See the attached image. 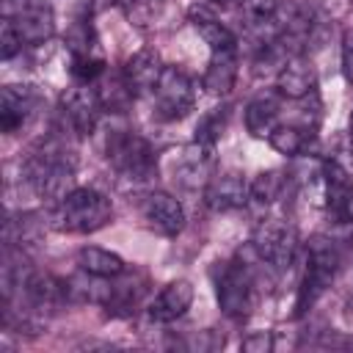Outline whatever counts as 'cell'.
<instances>
[{
  "label": "cell",
  "instance_id": "cell-1",
  "mask_svg": "<svg viewBox=\"0 0 353 353\" xmlns=\"http://www.w3.org/2000/svg\"><path fill=\"white\" fill-rule=\"evenodd\" d=\"M25 179L36 196L47 201H61L74 190V154L63 146L61 138H44L25 160Z\"/></svg>",
  "mask_w": 353,
  "mask_h": 353
},
{
  "label": "cell",
  "instance_id": "cell-2",
  "mask_svg": "<svg viewBox=\"0 0 353 353\" xmlns=\"http://www.w3.org/2000/svg\"><path fill=\"white\" fill-rule=\"evenodd\" d=\"M339 265H342V256H339V248L331 237H325V234L309 237V243H306V270H303V279H301V287H298V295H295V317L306 314L320 301V295L334 284V279L339 273Z\"/></svg>",
  "mask_w": 353,
  "mask_h": 353
},
{
  "label": "cell",
  "instance_id": "cell-3",
  "mask_svg": "<svg viewBox=\"0 0 353 353\" xmlns=\"http://www.w3.org/2000/svg\"><path fill=\"white\" fill-rule=\"evenodd\" d=\"M110 218H113L110 199L102 196L99 190H91V188H74L52 210V226L58 232H72V234L97 232Z\"/></svg>",
  "mask_w": 353,
  "mask_h": 353
},
{
  "label": "cell",
  "instance_id": "cell-4",
  "mask_svg": "<svg viewBox=\"0 0 353 353\" xmlns=\"http://www.w3.org/2000/svg\"><path fill=\"white\" fill-rule=\"evenodd\" d=\"M108 160L116 168L121 185L130 182L132 188H143L157 176L154 149L138 132H127V130L113 132L108 138Z\"/></svg>",
  "mask_w": 353,
  "mask_h": 353
},
{
  "label": "cell",
  "instance_id": "cell-5",
  "mask_svg": "<svg viewBox=\"0 0 353 353\" xmlns=\"http://www.w3.org/2000/svg\"><path fill=\"white\" fill-rule=\"evenodd\" d=\"M251 248L273 270H290V265L295 259V251H298V232L287 221L268 218L254 229Z\"/></svg>",
  "mask_w": 353,
  "mask_h": 353
},
{
  "label": "cell",
  "instance_id": "cell-6",
  "mask_svg": "<svg viewBox=\"0 0 353 353\" xmlns=\"http://www.w3.org/2000/svg\"><path fill=\"white\" fill-rule=\"evenodd\" d=\"M218 306L226 317L243 320L254 306V273L245 262H226L215 281Z\"/></svg>",
  "mask_w": 353,
  "mask_h": 353
},
{
  "label": "cell",
  "instance_id": "cell-7",
  "mask_svg": "<svg viewBox=\"0 0 353 353\" xmlns=\"http://www.w3.org/2000/svg\"><path fill=\"white\" fill-rule=\"evenodd\" d=\"M154 116L160 121H179L185 119L190 110H193V102H196V91H193V83L190 77L176 69V66H165L157 85H154Z\"/></svg>",
  "mask_w": 353,
  "mask_h": 353
},
{
  "label": "cell",
  "instance_id": "cell-8",
  "mask_svg": "<svg viewBox=\"0 0 353 353\" xmlns=\"http://www.w3.org/2000/svg\"><path fill=\"white\" fill-rule=\"evenodd\" d=\"M61 110H63V119L69 121V130L77 138H88L97 130L105 108L99 102L97 88H88V83H80L61 97Z\"/></svg>",
  "mask_w": 353,
  "mask_h": 353
},
{
  "label": "cell",
  "instance_id": "cell-9",
  "mask_svg": "<svg viewBox=\"0 0 353 353\" xmlns=\"http://www.w3.org/2000/svg\"><path fill=\"white\" fill-rule=\"evenodd\" d=\"M323 185H325V210L336 223L353 218V176L339 160H323Z\"/></svg>",
  "mask_w": 353,
  "mask_h": 353
},
{
  "label": "cell",
  "instance_id": "cell-10",
  "mask_svg": "<svg viewBox=\"0 0 353 353\" xmlns=\"http://www.w3.org/2000/svg\"><path fill=\"white\" fill-rule=\"evenodd\" d=\"M248 199H251V185L237 171L212 174L210 182L204 185V204L215 212L240 210V207H245Z\"/></svg>",
  "mask_w": 353,
  "mask_h": 353
},
{
  "label": "cell",
  "instance_id": "cell-11",
  "mask_svg": "<svg viewBox=\"0 0 353 353\" xmlns=\"http://www.w3.org/2000/svg\"><path fill=\"white\" fill-rule=\"evenodd\" d=\"M8 17L14 19L25 44H44L55 33V14L47 0H22Z\"/></svg>",
  "mask_w": 353,
  "mask_h": 353
},
{
  "label": "cell",
  "instance_id": "cell-12",
  "mask_svg": "<svg viewBox=\"0 0 353 353\" xmlns=\"http://www.w3.org/2000/svg\"><path fill=\"white\" fill-rule=\"evenodd\" d=\"M212 165H215V154L212 146L204 143H188L179 149V154L174 157L171 168H174V179L182 182L185 188H199L207 185L212 176Z\"/></svg>",
  "mask_w": 353,
  "mask_h": 353
},
{
  "label": "cell",
  "instance_id": "cell-13",
  "mask_svg": "<svg viewBox=\"0 0 353 353\" xmlns=\"http://www.w3.org/2000/svg\"><path fill=\"white\" fill-rule=\"evenodd\" d=\"M143 221L157 234L176 237L185 229V210H182V204L174 196H168L163 190H154L143 201Z\"/></svg>",
  "mask_w": 353,
  "mask_h": 353
},
{
  "label": "cell",
  "instance_id": "cell-14",
  "mask_svg": "<svg viewBox=\"0 0 353 353\" xmlns=\"http://www.w3.org/2000/svg\"><path fill=\"white\" fill-rule=\"evenodd\" d=\"M317 88V72L309 58L290 55L276 72V91L287 99H306Z\"/></svg>",
  "mask_w": 353,
  "mask_h": 353
},
{
  "label": "cell",
  "instance_id": "cell-15",
  "mask_svg": "<svg viewBox=\"0 0 353 353\" xmlns=\"http://www.w3.org/2000/svg\"><path fill=\"white\" fill-rule=\"evenodd\" d=\"M39 94L33 85H3L0 88V130L17 132L36 110Z\"/></svg>",
  "mask_w": 353,
  "mask_h": 353
},
{
  "label": "cell",
  "instance_id": "cell-16",
  "mask_svg": "<svg viewBox=\"0 0 353 353\" xmlns=\"http://www.w3.org/2000/svg\"><path fill=\"white\" fill-rule=\"evenodd\" d=\"M193 303V284L188 279H176L171 284H165L157 298L149 303V317L154 323H174L179 320Z\"/></svg>",
  "mask_w": 353,
  "mask_h": 353
},
{
  "label": "cell",
  "instance_id": "cell-17",
  "mask_svg": "<svg viewBox=\"0 0 353 353\" xmlns=\"http://www.w3.org/2000/svg\"><path fill=\"white\" fill-rule=\"evenodd\" d=\"M163 69H165V66L160 63V55H157L154 50L143 47V50H138L135 55H130V58L124 61L121 74H124V80L130 83V88L135 91V97H138V94L154 91V85H157Z\"/></svg>",
  "mask_w": 353,
  "mask_h": 353
},
{
  "label": "cell",
  "instance_id": "cell-18",
  "mask_svg": "<svg viewBox=\"0 0 353 353\" xmlns=\"http://www.w3.org/2000/svg\"><path fill=\"white\" fill-rule=\"evenodd\" d=\"M281 113V94L279 91H262L245 105V127L254 138H268L279 127Z\"/></svg>",
  "mask_w": 353,
  "mask_h": 353
},
{
  "label": "cell",
  "instance_id": "cell-19",
  "mask_svg": "<svg viewBox=\"0 0 353 353\" xmlns=\"http://www.w3.org/2000/svg\"><path fill=\"white\" fill-rule=\"evenodd\" d=\"M234 80H237V50H223V52H212L210 55V63L201 74V85L204 91L215 94V97H223L234 88Z\"/></svg>",
  "mask_w": 353,
  "mask_h": 353
},
{
  "label": "cell",
  "instance_id": "cell-20",
  "mask_svg": "<svg viewBox=\"0 0 353 353\" xmlns=\"http://www.w3.org/2000/svg\"><path fill=\"white\" fill-rule=\"evenodd\" d=\"M143 292H146L143 276L124 270L121 273V281L119 284H110V292H108V301H105L108 314H113V317H130L135 312V306L141 303Z\"/></svg>",
  "mask_w": 353,
  "mask_h": 353
},
{
  "label": "cell",
  "instance_id": "cell-21",
  "mask_svg": "<svg viewBox=\"0 0 353 353\" xmlns=\"http://www.w3.org/2000/svg\"><path fill=\"white\" fill-rule=\"evenodd\" d=\"M77 268L83 273H91L97 279H116L119 273L127 270L124 259L108 248H99V245H83L77 251Z\"/></svg>",
  "mask_w": 353,
  "mask_h": 353
},
{
  "label": "cell",
  "instance_id": "cell-22",
  "mask_svg": "<svg viewBox=\"0 0 353 353\" xmlns=\"http://www.w3.org/2000/svg\"><path fill=\"white\" fill-rule=\"evenodd\" d=\"M193 17V28L199 30V36L204 39V44L210 47V52H223V50H237V36L212 14L207 11H190Z\"/></svg>",
  "mask_w": 353,
  "mask_h": 353
},
{
  "label": "cell",
  "instance_id": "cell-23",
  "mask_svg": "<svg viewBox=\"0 0 353 353\" xmlns=\"http://www.w3.org/2000/svg\"><path fill=\"white\" fill-rule=\"evenodd\" d=\"M97 94H99L102 108L110 110V113H124V110L132 105V99H135V91L130 88V83L124 80L121 72L113 74V77H105V80L99 83Z\"/></svg>",
  "mask_w": 353,
  "mask_h": 353
},
{
  "label": "cell",
  "instance_id": "cell-24",
  "mask_svg": "<svg viewBox=\"0 0 353 353\" xmlns=\"http://www.w3.org/2000/svg\"><path fill=\"white\" fill-rule=\"evenodd\" d=\"M314 132L309 130V127H298V124H279L270 135H268V141H270V146L279 152V154H287V157H295V154H301L306 146H309V138H312Z\"/></svg>",
  "mask_w": 353,
  "mask_h": 353
},
{
  "label": "cell",
  "instance_id": "cell-25",
  "mask_svg": "<svg viewBox=\"0 0 353 353\" xmlns=\"http://www.w3.org/2000/svg\"><path fill=\"white\" fill-rule=\"evenodd\" d=\"M226 124H229V108H226V105L212 108V110H207V113L199 119L193 141H196V143H204V146H215L218 138L223 135Z\"/></svg>",
  "mask_w": 353,
  "mask_h": 353
},
{
  "label": "cell",
  "instance_id": "cell-26",
  "mask_svg": "<svg viewBox=\"0 0 353 353\" xmlns=\"http://www.w3.org/2000/svg\"><path fill=\"white\" fill-rule=\"evenodd\" d=\"M284 188H287V174L279 168H270L256 174V179L251 182V199H256L259 204H273L276 199H281Z\"/></svg>",
  "mask_w": 353,
  "mask_h": 353
},
{
  "label": "cell",
  "instance_id": "cell-27",
  "mask_svg": "<svg viewBox=\"0 0 353 353\" xmlns=\"http://www.w3.org/2000/svg\"><path fill=\"white\" fill-rule=\"evenodd\" d=\"M105 58L99 52H91V55H72V77L77 83H94L105 74Z\"/></svg>",
  "mask_w": 353,
  "mask_h": 353
},
{
  "label": "cell",
  "instance_id": "cell-28",
  "mask_svg": "<svg viewBox=\"0 0 353 353\" xmlns=\"http://www.w3.org/2000/svg\"><path fill=\"white\" fill-rule=\"evenodd\" d=\"M66 44H69L72 55H91V52H97V36H94L88 22L72 25V30L66 33Z\"/></svg>",
  "mask_w": 353,
  "mask_h": 353
},
{
  "label": "cell",
  "instance_id": "cell-29",
  "mask_svg": "<svg viewBox=\"0 0 353 353\" xmlns=\"http://www.w3.org/2000/svg\"><path fill=\"white\" fill-rule=\"evenodd\" d=\"M22 47H25V39L17 30L14 19L11 17H3V22H0V58L3 61H11Z\"/></svg>",
  "mask_w": 353,
  "mask_h": 353
},
{
  "label": "cell",
  "instance_id": "cell-30",
  "mask_svg": "<svg viewBox=\"0 0 353 353\" xmlns=\"http://www.w3.org/2000/svg\"><path fill=\"white\" fill-rule=\"evenodd\" d=\"M240 6L251 25H265L279 11V0H240Z\"/></svg>",
  "mask_w": 353,
  "mask_h": 353
},
{
  "label": "cell",
  "instance_id": "cell-31",
  "mask_svg": "<svg viewBox=\"0 0 353 353\" xmlns=\"http://www.w3.org/2000/svg\"><path fill=\"white\" fill-rule=\"evenodd\" d=\"M342 74L347 83H353V28L342 30Z\"/></svg>",
  "mask_w": 353,
  "mask_h": 353
},
{
  "label": "cell",
  "instance_id": "cell-32",
  "mask_svg": "<svg viewBox=\"0 0 353 353\" xmlns=\"http://www.w3.org/2000/svg\"><path fill=\"white\" fill-rule=\"evenodd\" d=\"M243 350H270V336L262 331V334H254L248 339H243Z\"/></svg>",
  "mask_w": 353,
  "mask_h": 353
},
{
  "label": "cell",
  "instance_id": "cell-33",
  "mask_svg": "<svg viewBox=\"0 0 353 353\" xmlns=\"http://www.w3.org/2000/svg\"><path fill=\"white\" fill-rule=\"evenodd\" d=\"M215 6H232V3H240V0H212Z\"/></svg>",
  "mask_w": 353,
  "mask_h": 353
},
{
  "label": "cell",
  "instance_id": "cell-34",
  "mask_svg": "<svg viewBox=\"0 0 353 353\" xmlns=\"http://www.w3.org/2000/svg\"><path fill=\"white\" fill-rule=\"evenodd\" d=\"M350 141H353V113H350Z\"/></svg>",
  "mask_w": 353,
  "mask_h": 353
}]
</instances>
